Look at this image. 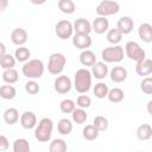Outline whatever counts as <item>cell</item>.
Wrapping results in <instances>:
<instances>
[{"label": "cell", "instance_id": "1", "mask_svg": "<svg viewBox=\"0 0 152 152\" xmlns=\"http://www.w3.org/2000/svg\"><path fill=\"white\" fill-rule=\"evenodd\" d=\"M91 77L93 76L88 69H78L74 76V87L76 91L80 94H86L91 87Z\"/></svg>", "mask_w": 152, "mask_h": 152}, {"label": "cell", "instance_id": "2", "mask_svg": "<svg viewBox=\"0 0 152 152\" xmlns=\"http://www.w3.org/2000/svg\"><path fill=\"white\" fill-rule=\"evenodd\" d=\"M53 122L50 118H43L34 127V138L40 142H48L51 139Z\"/></svg>", "mask_w": 152, "mask_h": 152}, {"label": "cell", "instance_id": "3", "mask_svg": "<svg viewBox=\"0 0 152 152\" xmlns=\"http://www.w3.org/2000/svg\"><path fill=\"white\" fill-rule=\"evenodd\" d=\"M44 63L40 59H30L27 62L24 63L21 71L23 75L30 80H36V78H40L44 74Z\"/></svg>", "mask_w": 152, "mask_h": 152}, {"label": "cell", "instance_id": "4", "mask_svg": "<svg viewBox=\"0 0 152 152\" xmlns=\"http://www.w3.org/2000/svg\"><path fill=\"white\" fill-rule=\"evenodd\" d=\"M125 53L129 59L134 61L135 63H139V62H142L144 59H146L145 50L137 42H133V40H129V42L126 43Z\"/></svg>", "mask_w": 152, "mask_h": 152}, {"label": "cell", "instance_id": "5", "mask_svg": "<svg viewBox=\"0 0 152 152\" xmlns=\"http://www.w3.org/2000/svg\"><path fill=\"white\" fill-rule=\"evenodd\" d=\"M65 63H66V58L63 53L61 52L51 53L48 62V70L52 75H59L64 70Z\"/></svg>", "mask_w": 152, "mask_h": 152}, {"label": "cell", "instance_id": "6", "mask_svg": "<svg viewBox=\"0 0 152 152\" xmlns=\"http://www.w3.org/2000/svg\"><path fill=\"white\" fill-rule=\"evenodd\" d=\"M124 48L120 45L104 48L101 52V57L106 63H119L124 59Z\"/></svg>", "mask_w": 152, "mask_h": 152}, {"label": "cell", "instance_id": "7", "mask_svg": "<svg viewBox=\"0 0 152 152\" xmlns=\"http://www.w3.org/2000/svg\"><path fill=\"white\" fill-rule=\"evenodd\" d=\"M96 13L99 17H108L116 14L120 11V5L116 1H110V0H103L96 6Z\"/></svg>", "mask_w": 152, "mask_h": 152}, {"label": "cell", "instance_id": "8", "mask_svg": "<svg viewBox=\"0 0 152 152\" xmlns=\"http://www.w3.org/2000/svg\"><path fill=\"white\" fill-rule=\"evenodd\" d=\"M55 32L57 34V37L62 40H65L68 38H70L72 36V32H74V28H72V24L69 21V20H59L57 24H56V27H55Z\"/></svg>", "mask_w": 152, "mask_h": 152}, {"label": "cell", "instance_id": "9", "mask_svg": "<svg viewBox=\"0 0 152 152\" xmlns=\"http://www.w3.org/2000/svg\"><path fill=\"white\" fill-rule=\"evenodd\" d=\"M53 88L57 93L59 94H66L71 90L72 88V83H71V80L68 77V76H64V75H61L58 77H56L55 82H53Z\"/></svg>", "mask_w": 152, "mask_h": 152}, {"label": "cell", "instance_id": "10", "mask_svg": "<svg viewBox=\"0 0 152 152\" xmlns=\"http://www.w3.org/2000/svg\"><path fill=\"white\" fill-rule=\"evenodd\" d=\"M72 44L75 48L80 49V50H89V48L93 44V39L89 34H77L75 33V36L72 37Z\"/></svg>", "mask_w": 152, "mask_h": 152}, {"label": "cell", "instance_id": "11", "mask_svg": "<svg viewBox=\"0 0 152 152\" xmlns=\"http://www.w3.org/2000/svg\"><path fill=\"white\" fill-rule=\"evenodd\" d=\"M72 28L77 34H89L91 32V23L84 18H78L75 20Z\"/></svg>", "mask_w": 152, "mask_h": 152}, {"label": "cell", "instance_id": "12", "mask_svg": "<svg viewBox=\"0 0 152 152\" xmlns=\"http://www.w3.org/2000/svg\"><path fill=\"white\" fill-rule=\"evenodd\" d=\"M27 38H28V34L26 32L25 28H21V27H17L12 31L11 33V40L14 45H18V46H23L26 42H27Z\"/></svg>", "mask_w": 152, "mask_h": 152}, {"label": "cell", "instance_id": "13", "mask_svg": "<svg viewBox=\"0 0 152 152\" xmlns=\"http://www.w3.org/2000/svg\"><path fill=\"white\" fill-rule=\"evenodd\" d=\"M133 27H134V21H133V19H132L131 17H128V15L121 17V18L118 20V23H116V28L122 33V36L131 33L132 30H133Z\"/></svg>", "mask_w": 152, "mask_h": 152}, {"label": "cell", "instance_id": "14", "mask_svg": "<svg viewBox=\"0 0 152 152\" xmlns=\"http://www.w3.org/2000/svg\"><path fill=\"white\" fill-rule=\"evenodd\" d=\"M20 125L25 128V129H32L36 127L37 125V116L33 112H24L20 116Z\"/></svg>", "mask_w": 152, "mask_h": 152}, {"label": "cell", "instance_id": "15", "mask_svg": "<svg viewBox=\"0 0 152 152\" xmlns=\"http://www.w3.org/2000/svg\"><path fill=\"white\" fill-rule=\"evenodd\" d=\"M108 28H109V21L107 18L97 17L91 23V31H94L97 34H102V33L107 32Z\"/></svg>", "mask_w": 152, "mask_h": 152}, {"label": "cell", "instance_id": "16", "mask_svg": "<svg viewBox=\"0 0 152 152\" xmlns=\"http://www.w3.org/2000/svg\"><path fill=\"white\" fill-rule=\"evenodd\" d=\"M108 66L104 62H96L91 66V75L97 80H103L108 75Z\"/></svg>", "mask_w": 152, "mask_h": 152}, {"label": "cell", "instance_id": "17", "mask_svg": "<svg viewBox=\"0 0 152 152\" xmlns=\"http://www.w3.org/2000/svg\"><path fill=\"white\" fill-rule=\"evenodd\" d=\"M127 76H128V72H127L126 68H124V66L118 65L110 70V80L115 83H121V82L126 81Z\"/></svg>", "mask_w": 152, "mask_h": 152}, {"label": "cell", "instance_id": "18", "mask_svg": "<svg viewBox=\"0 0 152 152\" xmlns=\"http://www.w3.org/2000/svg\"><path fill=\"white\" fill-rule=\"evenodd\" d=\"M138 34L139 38L145 42V43H151L152 42V25L148 23H142L140 24L138 28Z\"/></svg>", "mask_w": 152, "mask_h": 152}, {"label": "cell", "instance_id": "19", "mask_svg": "<svg viewBox=\"0 0 152 152\" xmlns=\"http://www.w3.org/2000/svg\"><path fill=\"white\" fill-rule=\"evenodd\" d=\"M135 72L139 76H148L152 74V61L146 58L142 62L137 63L135 65Z\"/></svg>", "mask_w": 152, "mask_h": 152}, {"label": "cell", "instance_id": "20", "mask_svg": "<svg viewBox=\"0 0 152 152\" xmlns=\"http://www.w3.org/2000/svg\"><path fill=\"white\" fill-rule=\"evenodd\" d=\"M80 62L84 66H93L97 61L95 53L91 50H83L80 53Z\"/></svg>", "mask_w": 152, "mask_h": 152}, {"label": "cell", "instance_id": "21", "mask_svg": "<svg viewBox=\"0 0 152 152\" xmlns=\"http://www.w3.org/2000/svg\"><path fill=\"white\" fill-rule=\"evenodd\" d=\"M19 120V112L17 108L10 107L4 112V121L7 125H14Z\"/></svg>", "mask_w": 152, "mask_h": 152}, {"label": "cell", "instance_id": "22", "mask_svg": "<svg viewBox=\"0 0 152 152\" xmlns=\"http://www.w3.org/2000/svg\"><path fill=\"white\" fill-rule=\"evenodd\" d=\"M152 137V127L148 124H142L137 128V138L141 141H146Z\"/></svg>", "mask_w": 152, "mask_h": 152}, {"label": "cell", "instance_id": "23", "mask_svg": "<svg viewBox=\"0 0 152 152\" xmlns=\"http://www.w3.org/2000/svg\"><path fill=\"white\" fill-rule=\"evenodd\" d=\"M17 95V90L12 84H4L0 87V97L4 100H12Z\"/></svg>", "mask_w": 152, "mask_h": 152}, {"label": "cell", "instance_id": "24", "mask_svg": "<svg viewBox=\"0 0 152 152\" xmlns=\"http://www.w3.org/2000/svg\"><path fill=\"white\" fill-rule=\"evenodd\" d=\"M107 97H108V100H109L110 102H113V103H119V102H121V101L124 100L125 93H124V90L120 89V88H112V89L108 90Z\"/></svg>", "mask_w": 152, "mask_h": 152}, {"label": "cell", "instance_id": "25", "mask_svg": "<svg viewBox=\"0 0 152 152\" xmlns=\"http://www.w3.org/2000/svg\"><path fill=\"white\" fill-rule=\"evenodd\" d=\"M13 152H31L30 142L24 138H18L13 142Z\"/></svg>", "mask_w": 152, "mask_h": 152}, {"label": "cell", "instance_id": "26", "mask_svg": "<svg viewBox=\"0 0 152 152\" xmlns=\"http://www.w3.org/2000/svg\"><path fill=\"white\" fill-rule=\"evenodd\" d=\"M1 76H2L4 82H6V84H13V83L18 82V80H19V74H18V71L15 69L4 70Z\"/></svg>", "mask_w": 152, "mask_h": 152}, {"label": "cell", "instance_id": "27", "mask_svg": "<svg viewBox=\"0 0 152 152\" xmlns=\"http://www.w3.org/2000/svg\"><path fill=\"white\" fill-rule=\"evenodd\" d=\"M57 129H58V133H61L62 135H68L72 131V124H71V121L69 119L63 118V119H61L58 121Z\"/></svg>", "mask_w": 152, "mask_h": 152}, {"label": "cell", "instance_id": "28", "mask_svg": "<svg viewBox=\"0 0 152 152\" xmlns=\"http://www.w3.org/2000/svg\"><path fill=\"white\" fill-rule=\"evenodd\" d=\"M57 5H58L59 11L64 14H72L76 10V6H75L74 1H71V0H59Z\"/></svg>", "mask_w": 152, "mask_h": 152}, {"label": "cell", "instance_id": "29", "mask_svg": "<svg viewBox=\"0 0 152 152\" xmlns=\"http://www.w3.org/2000/svg\"><path fill=\"white\" fill-rule=\"evenodd\" d=\"M30 56H31V52H30V50H28L27 48H25V46H19V48L15 49V52H14V58H15V61H18V62H24V63H25V62L28 61Z\"/></svg>", "mask_w": 152, "mask_h": 152}, {"label": "cell", "instance_id": "30", "mask_svg": "<svg viewBox=\"0 0 152 152\" xmlns=\"http://www.w3.org/2000/svg\"><path fill=\"white\" fill-rule=\"evenodd\" d=\"M106 37H107V40L110 44L118 45L121 42V39H122V33L118 28H110V30L107 31V36Z\"/></svg>", "mask_w": 152, "mask_h": 152}, {"label": "cell", "instance_id": "31", "mask_svg": "<svg viewBox=\"0 0 152 152\" xmlns=\"http://www.w3.org/2000/svg\"><path fill=\"white\" fill-rule=\"evenodd\" d=\"M15 58L14 56L10 55V53H5L4 56L0 57V66L4 69V70H7V69H13V66L15 65Z\"/></svg>", "mask_w": 152, "mask_h": 152}, {"label": "cell", "instance_id": "32", "mask_svg": "<svg viewBox=\"0 0 152 152\" xmlns=\"http://www.w3.org/2000/svg\"><path fill=\"white\" fill-rule=\"evenodd\" d=\"M49 152H66V142L63 139H53L50 142Z\"/></svg>", "mask_w": 152, "mask_h": 152}, {"label": "cell", "instance_id": "33", "mask_svg": "<svg viewBox=\"0 0 152 152\" xmlns=\"http://www.w3.org/2000/svg\"><path fill=\"white\" fill-rule=\"evenodd\" d=\"M108 86L104 83V82H99L94 86V95L95 97L97 99H104L107 97V94H108Z\"/></svg>", "mask_w": 152, "mask_h": 152}, {"label": "cell", "instance_id": "34", "mask_svg": "<svg viewBox=\"0 0 152 152\" xmlns=\"http://www.w3.org/2000/svg\"><path fill=\"white\" fill-rule=\"evenodd\" d=\"M82 134H83V138L88 141H93L95 140L97 137H99V131L93 126V125H87L83 131H82Z\"/></svg>", "mask_w": 152, "mask_h": 152}, {"label": "cell", "instance_id": "35", "mask_svg": "<svg viewBox=\"0 0 152 152\" xmlns=\"http://www.w3.org/2000/svg\"><path fill=\"white\" fill-rule=\"evenodd\" d=\"M72 115V121L76 122V124H84L88 119V115H87V112L82 108H75L71 113Z\"/></svg>", "mask_w": 152, "mask_h": 152}, {"label": "cell", "instance_id": "36", "mask_svg": "<svg viewBox=\"0 0 152 152\" xmlns=\"http://www.w3.org/2000/svg\"><path fill=\"white\" fill-rule=\"evenodd\" d=\"M93 126H94L99 132L106 131V129L108 128V120H107V118H104L103 115H97V116L94 118Z\"/></svg>", "mask_w": 152, "mask_h": 152}, {"label": "cell", "instance_id": "37", "mask_svg": "<svg viewBox=\"0 0 152 152\" xmlns=\"http://www.w3.org/2000/svg\"><path fill=\"white\" fill-rule=\"evenodd\" d=\"M75 108H76V103H75L71 99H64V100H62L61 103H59V109H61L63 113H65V114L72 113V110H74Z\"/></svg>", "mask_w": 152, "mask_h": 152}, {"label": "cell", "instance_id": "38", "mask_svg": "<svg viewBox=\"0 0 152 152\" xmlns=\"http://www.w3.org/2000/svg\"><path fill=\"white\" fill-rule=\"evenodd\" d=\"M25 90H26V93L30 94V95H36V94L39 93L40 87H39V84H38L34 80H30V81H27V82L25 83Z\"/></svg>", "mask_w": 152, "mask_h": 152}, {"label": "cell", "instance_id": "39", "mask_svg": "<svg viewBox=\"0 0 152 152\" xmlns=\"http://www.w3.org/2000/svg\"><path fill=\"white\" fill-rule=\"evenodd\" d=\"M140 89H141L142 93H145L147 95H151L152 94V77L151 76H147V77H145L141 81Z\"/></svg>", "mask_w": 152, "mask_h": 152}, {"label": "cell", "instance_id": "40", "mask_svg": "<svg viewBox=\"0 0 152 152\" xmlns=\"http://www.w3.org/2000/svg\"><path fill=\"white\" fill-rule=\"evenodd\" d=\"M76 104L78 106V108H82V109H86L88 107H90L91 104V100L88 95H80L76 100Z\"/></svg>", "mask_w": 152, "mask_h": 152}, {"label": "cell", "instance_id": "41", "mask_svg": "<svg viewBox=\"0 0 152 152\" xmlns=\"http://www.w3.org/2000/svg\"><path fill=\"white\" fill-rule=\"evenodd\" d=\"M8 147H10L8 139H7L5 135L0 134V152H2V151H7Z\"/></svg>", "mask_w": 152, "mask_h": 152}, {"label": "cell", "instance_id": "42", "mask_svg": "<svg viewBox=\"0 0 152 152\" xmlns=\"http://www.w3.org/2000/svg\"><path fill=\"white\" fill-rule=\"evenodd\" d=\"M8 6V1L7 0H0V11H5L6 7Z\"/></svg>", "mask_w": 152, "mask_h": 152}, {"label": "cell", "instance_id": "43", "mask_svg": "<svg viewBox=\"0 0 152 152\" xmlns=\"http://www.w3.org/2000/svg\"><path fill=\"white\" fill-rule=\"evenodd\" d=\"M6 53V46H5V44L4 43H1L0 42V57L1 56H4Z\"/></svg>", "mask_w": 152, "mask_h": 152}, {"label": "cell", "instance_id": "44", "mask_svg": "<svg viewBox=\"0 0 152 152\" xmlns=\"http://www.w3.org/2000/svg\"><path fill=\"white\" fill-rule=\"evenodd\" d=\"M151 106H152V101H148V102H147V112H148V114H152Z\"/></svg>", "mask_w": 152, "mask_h": 152}, {"label": "cell", "instance_id": "45", "mask_svg": "<svg viewBox=\"0 0 152 152\" xmlns=\"http://www.w3.org/2000/svg\"><path fill=\"white\" fill-rule=\"evenodd\" d=\"M139 152H144V151H139Z\"/></svg>", "mask_w": 152, "mask_h": 152}]
</instances>
